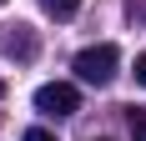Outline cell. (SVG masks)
<instances>
[{
    "label": "cell",
    "mask_w": 146,
    "mask_h": 141,
    "mask_svg": "<svg viewBox=\"0 0 146 141\" xmlns=\"http://www.w3.org/2000/svg\"><path fill=\"white\" fill-rule=\"evenodd\" d=\"M40 5H45V15H56V20H66V15L81 10V0H40Z\"/></svg>",
    "instance_id": "5b68a950"
},
{
    "label": "cell",
    "mask_w": 146,
    "mask_h": 141,
    "mask_svg": "<svg viewBox=\"0 0 146 141\" xmlns=\"http://www.w3.org/2000/svg\"><path fill=\"white\" fill-rule=\"evenodd\" d=\"M20 141H56V136H50V131H40V126H35V131H25V136H20Z\"/></svg>",
    "instance_id": "8992f818"
},
{
    "label": "cell",
    "mask_w": 146,
    "mask_h": 141,
    "mask_svg": "<svg viewBox=\"0 0 146 141\" xmlns=\"http://www.w3.org/2000/svg\"><path fill=\"white\" fill-rule=\"evenodd\" d=\"M0 96H5V81H0Z\"/></svg>",
    "instance_id": "ba28073f"
},
{
    "label": "cell",
    "mask_w": 146,
    "mask_h": 141,
    "mask_svg": "<svg viewBox=\"0 0 146 141\" xmlns=\"http://www.w3.org/2000/svg\"><path fill=\"white\" fill-rule=\"evenodd\" d=\"M136 86H146V56H136Z\"/></svg>",
    "instance_id": "52a82bcc"
},
{
    "label": "cell",
    "mask_w": 146,
    "mask_h": 141,
    "mask_svg": "<svg viewBox=\"0 0 146 141\" xmlns=\"http://www.w3.org/2000/svg\"><path fill=\"white\" fill-rule=\"evenodd\" d=\"M126 131L131 141H146V106H126Z\"/></svg>",
    "instance_id": "277c9868"
},
{
    "label": "cell",
    "mask_w": 146,
    "mask_h": 141,
    "mask_svg": "<svg viewBox=\"0 0 146 141\" xmlns=\"http://www.w3.org/2000/svg\"><path fill=\"white\" fill-rule=\"evenodd\" d=\"M116 66H121V51H116L111 41H101V45H86V51L76 56V81H86V86H111Z\"/></svg>",
    "instance_id": "6da1fadb"
},
{
    "label": "cell",
    "mask_w": 146,
    "mask_h": 141,
    "mask_svg": "<svg viewBox=\"0 0 146 141\" xmlns=\"http://www.w3.org/2000/svg\"><path fill=\"white\" fill-rule=\"evenodd\" d=\"M30 51H35V35H30V25H15V35L5 41V56H20V61H25Z\"/></svg>",
    "instance_id": "3957f363"
},
{
    "label": "cell",
    "mask_w": 146,
    "mask_h": 141,
    "mask_svg": "<svg viewBox=\"0 0 146 141\" xmlns=\"http://www.w3.org/2000/svg\"><path fill=\"white\" fill-rule=\"evenodd\" d=\"M35 111L40 116H76L81 111V91L71 81H50V86L35 91Z\"/></svg>",
    "instance_id": "7a4b0ae2"
},
{
    "label": "cell",
    "mask_w": 146,
    "mask_h": 141,
    "mask_svg": "<svg viewBox=\"0 0 146 141\" xmlns=\"http://www.w3.org/2000/svg\"><path fill=\"white\" fill-rule=\"evenodd\" d=\"M0 5H5V0H0Z\"/></svg>",
    "instance_id": "9c48e42d"
}]
</instances>
